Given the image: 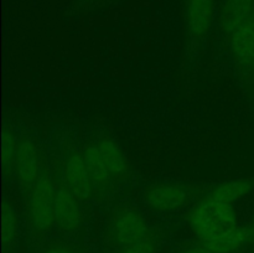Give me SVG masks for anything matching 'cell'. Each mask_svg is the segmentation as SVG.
Segmentation results:
<instances>
[{
    "instance_id": "1",
    "label": "cell",
    "mask_w": 254,
    "mask_h": 253,
    "mask_svg": "<svg viewBox=\"0 0 254 253\" xmlns=\"http://www.w3.org/2000/svg\"><path fill=\"white\" fill-rule=\"evenodd\" d=\"M55 196L54 188L49 175H41L31 188L29 201V217L37 232H46L55 223Z\"/></svg>"
},
{
    "instance_id": "2",
    "label": "cell",
    "mask_w": 254,
    "mask_h": 253,
    "mask_svg": "<svg viewBox=\"0 0 254 253\" xmlns=\"http://www.w3.org/2000/svg\"><path fill=\"white\" fill-rule=\"evenodd\" d=\"M64 178L66 188L79 201L91 197L93 185L82 154L72 153L67 156L64 164Z\"/></svg>"
},
{
    "instance_id": "3",
    "label": "cell",
    "mask_w": 254,
    "mask_h": 253,
    "mask_svg": "<svg viewBox=\"0 0 254 253\" xmlns=\"http://www.w3.org/2000/svg\"><path fill=\"white\" fill-rule=\"evenodd\" d=\"M78 201V198L66 186L56 190L55 223L64 232L73 233L81 228L82 212Z\"/></svg>"
},
{
    "instance_id": "4",
    "label": "cell",
    "mask_w": 254,
    "mask_h": 253,
    "mask_svg": "<svg viewBox=\"0 0 254 253\" xmlns=\"http://www.w3.org/2000/svg\"><path fill=\"white\" fill-rule=\"evenodd\" d=\"M215 17V0H185V24L192 39L205 37Z\"/></svg>"
},
{
    "instance_id": "5",
    "label": "cell",
    "mask_w": 254,
    "mask_h": 253,
    "mask_svg": "<svg viewBox=\"0 0 254 253\" xmlns=\"http://www.w3.org/2000/svg\"><path fill=\"white\" fill-rule=\"evenodd\" d=\"M148 225L140 212L124 210L116 216L113 222V237L118 245L130 246L145 240Z\"/></svg>"
},
{
    "instance_id": "6",
    "label": "cell",
    "mask_w": 254,
    "mask_h": 253,
    "mask_svg": "<svg viewBox=\"0 0 254 253\" xmlns=\"http://www.w3.org/2000/svg\"><path fill=\"white\" fill-rule=\"evenodd\" d=\"M189 193L184 186L173 183L158 184L145 192V202L155 211H175L186 203Z\"/></svg>"
},
{
    "instance_id": "7",
    "label": "cell",
    "mask_w": 254,
    "mask_h": 253,
    "mask_svg": "<svg viewBox=\"0 0 254 253\" xmlns=\"http://www.w3.org/2000/svg\"><path fill=\"white\" fill-rule=\"evenodd\" d=\"M14 164L20 183L25 188H32L41 176L39 153L34 141L30 139H22L20 141Z\"/></svg>"
},
{
    "instance_id": "8",
    "label": "cell",
    "mask_w": 254,
    "mask_h": 253,
    "mask_svg": "<svg viewBox=\"0 0 254 253\" xmlns=\"http://www.w3.org/2000/svg\"><path fill=\"white\" fill-rule=\"evenodd\" d=\"M190 226L202 243L212 240L225 228H228L225 227L216 217L207 198H203L191 211Z\"/></svg>"
},
{
    "instance_id": "9",
    "label": "cell",
    "mask_w": 254,
    "mask_h": 253,
    "mask_svg": "<svg viewBox=\"0 0 254 253\" xmlns=\"http://www.w3.org/2000/svg\"><path fill=\"white\" fill-rule=\"evenodd\" d=\"M254 0H223L221 6V27L227 35L253 17Z\"/></svg>"
},
{
    "instance_id": "10",
    "label": "cell",
    "mask_w": 254,
    "mask_h": 253,
    "mask_svg": "<svg viewBox=\"0 0 254 253\" xmlns=\"http://www.w3.org/2000/svg\"><path fill=\"white\" fill-rule=\"evenodd\" d=\"M252 233L248 228L233 226L225 228L212 240L203 242V246L213 253H232L250 240Z\"/></svg>"
},
{
    "instance_id": "11",
    "label": "cell",
    "mask_w": 254,
    "mask_h": 253,
    "mask_svg": "<svg viewBox=\"0 0 254 253\" xmlns=\"http://www.w3.org/2000/svg\"><path fill=\"white\" fill-rule=\"evenodd\" d=\"M233 54L245 61H254V16L230 35Z\"/></svg>"
},
{
    "instance_id": "12",
    "label": "cell",
    "mask_w": 254,
    "mask_h": 253,
    "mask_svg": "<svg viewBox=\"0 0 254 253\" xmlns=\"http://www.w3.org/2000/svg\"><path fill=\"white\" fill-rule=\"evenodd\" d=\"M99 155L111 175H123L128 170V161L121 146L112 139L103 138L96 144Z\"/></svg>"
},
{
    "instance_id": "13",
    "label": "cell",
    "mask_w": 254,
    "mask_h": 253,
    "mask_svg": "<svg viewBox=\"0 0 254 253\" xmlns=\"http://www.w3.org/2000/svg\"><path fill=\"white\" fill-rule=\"evenodd\" d=\"M83 159L86 163L87 170H88L89 178L92 180L93 189L97 190H103L111 183V173L104 165L97 145H89L84 149Z\"/></svg>"
},
{
    "instance_id": "14",
    "label": "cell",
    "mask_w": 254,
    "mask_h": 253,
    "mask_svg": "<svg viewBox=\"0 0 254 253\" xmlns=\"http://www.w3.org/2000/svg\"><path fill=\"white\" fill-rule=\"evenodd\" d=\"M252 189L253 184L250 180H231L216 186L207 196L215 201L232 205L233 202L247 196Z\"/></svg>"
},
{
    "instance_id": "15",
    "label": "cell",
    "mask_w": 254,
    "mask_h": 253,
    "mask_svg": "<svg viewBox=\"0 0 254 253\" xmlns=\"http://www.w3.org/2000/svg\"><path fill=\"white\" fill-rule=\"evenodd\" d=\"M17 228H19V223H17L16 212H15L14 207L11 203L4 202V207H2V245L5 247H9L14 242L17 235Z\"/></svg>"
},
{
    "instance_id": "16",
    "label": "cell",
    "mask_w": 254,
    "mask_h": 253,
    "mask_svg": "<svg viewBox=\"0 0 254 253\" xmlns=\"http://www.w3.org/2000/svg\"><path fill=\"white\" fill-rule=\"evenodd\" d=\"M206 198H207L208 202H210L211 208H212L216 217L218 218V221H220L225 227H233V226H237V216H236V212L231 203L215 201L212 200V198L208 197V196H206Z\"/></svg>"
},
{
    "instance_id": "17",
    "label": "cell",
    "mask_w": 254,
    "mask_h": 253,
    "mask_svg": "<svg viewBox=\"0 0 254 253\" xmlns=\"http://www.w3.org/2000/svg\"><path fill=\"white\" fill-rule=\"evenodd\" d=\"M17 151V144L15 140V135L10 129L5 128L4 133H2V166L4 170H9L11 168L12 164L15 163V158H16Z\"/></svg>"
},
{
    "instance_id": "18",
    "label": "cell",
    "mask_w": 254,
    "mask_h": 253,
    "mask_svg": "<svg viewBox=\"0 0 254 253\" xmlns=\"http://www.w3.org/2000/svg\"><path fill=\"white\" fill-rule=\"evenodd\" d=\"M156 248L151 241L143 240L134 245L127 246L121 253H155Z\"/></svg>"
},
{
    "instance_id": "19",
    "label": "cell",
    "mask_w": 254,
    "mask_h": 253,
    "mask_svg": "<svg viewBox=\"0 0 254 253\" xmlns=\"http://www.w3.org/2000/svg\"><path fill=\"white\" fill-rule=\"evenodd\" d=\"M42 253H74L73 250L66 246H51V247L46 248Z\"/></svg>"
},
{
    "instance_id": "20",
    "label": "cell",
    "mask_w": 254,
    "mask_h": 253,
    "mask_svg": "<svg viewBox=\"0 0 254 253\" xmlns=\"http://www.w3.org/2000/svg\"><path fill=\"white\" fill-rule=\"evenodd\" d=\"M183 253H213L212 251H210L208 248H206L205 246H198V247H192V248H189L186 250L185 252Z\"/></svg>"
}]
</instances>
